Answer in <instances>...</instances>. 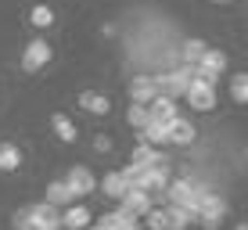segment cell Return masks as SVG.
<instances>
[{"mask_svg": "<svg viewBox=\"0 0 248 230\" xmlns=\"http://www.w3.org/2000/svg\"><path fill=\"white\" fill-rule=\"evenodd\" d=\"M212 4H227V0H212Z\"/></svg>", "mask_w": 248, "mask_h": 230, "instance_id": "cell-30", "label": "cell"}, {"mask_svg": "<svg viewBox=\"0 0 248 230\" xmlns=\"http://www.w3.org/2000/svg\"><path fill=\"white\" fill-rule=\"evenodd\" d=\"M202 194H209V191H205V187H198L194 180H169V187H166L169 205H180V209H191V212H198Z\"/></svg>", "mask_w": 248, "mask_h": 230, "instance_id": "cell-1", "label": "cell"}, {"mask_svg": "<svg viewBox=\"0 0 248 230\" xmlns=\"http://www.w3.org/2000/svg\"><path fill=\"white\" fill-rule=\"evenodd\" d=\"M184 101H187V105L194 108V112H212V108H216V87L194 76V83H191V87H187Z\"/></svg>", "mask_w": 248, "mask_h": 230, "instance_id": "cell-5", "label": "cell"}, {"mask_svg": "<svg viewBox=\"0 0 248 230\" xmlns=\"http://www.w3.org/2000/svg\"><path fill=\"white\" fill-rule=\"evenodd\" d=\"M47 205H54L58 212H62V209H68V205H76V198H72V191H68V187H65V180H50L47 184Z\"/></svg>", "mask_w": 248, "mask_h": 230, "instance_id": "cell-14", "label": "cell"}, {"mask_svg": "<svg viewBox=\"0 0 248 230\" xmlns=\"http://www.w3.org/2000/svg\"><path fill=\"white\" fill-rule=\"evenodd\" d=\"M65 187L72 191V198H83V194L97 191V176H93L87 166H72V169H68V176H65Z\"/></svg>", "mask_w": 248, "mask_h": 230, "instance_id": "cell-7", "label": "cell"}, {"mask_svg": "<svg viewBox=\"0 0 248 230\" xmlns=\"http://www.w3.org/2000/svg\"><path fill=\"white\" fill-rule=\"evenodd\" d=\"M97 187H101V191L108 194V198H115V201L123 198L126 191H130V187H126V180H123V176H119V169H112V173H108V176H105V180H101Z\"/></svg>", "mask_w": 248, "mask_h": 230, "instance_id": "cell-18", "label": "cell"}, {"mask_svg": "<svg viewBox=\"0 0 248 230\" xmlns=\"http://www.w3.org/2000/svg\"><path fill=\"white\" fill-rule=\"evenodd\" d=\"M93 148H97L101 155H108V151H112V137H108V133H97V137H93Z\"/></svg>", "mask_w": 248, "mask_h": 230, "instance_id": "cell-26", "label": "cell"}, {"mask_svg": "<svg viewBox=\"0 0 248 230\" xmlns=\"http://www.w3.org/2000/svg\"><path fill=\"white\" fill-rule=\"evenodd\" d=\"M25 216L32 219L36 227H44V230H62V212H58L54 205H47V201H36V205H25Z\"/></svg>", "mask_w": 248, "mask_h": 230, "instance_id": "cell-9", "label": "cell"}, {"mask_svg": "<svg viewBox=\"0 0 248 230\" xmlns=\"http://www.w3.org/2000/svg\"><path fill=\"white\" fill-rule=\"evenodd\" d=\"M223 219H227V201L219 198V194H202L198 212H194V223H202V227L216 230L219 223H223Z\"/></svg>", "mask_w": 248, "mask_h": 230, "instance_id": "cell-2", "label": "cell"}, {"mask_svg": "<svg viewBox=\"0 0 248 230\" xmlns=\"http://www.w3.org/2000/svg\"><path fill=\"white\" fill-rule=\"evenodd\" d=\"M130 97H133V105H151L158 97L155 76H137V79H130Z\"/></svg>", "mask_w": 248, "mask_h": 230, "instance_id": "cell-10", "label": "cell"}, {"mask_svg": "<svg viewBox=\"0 0 248 230\" xmlns=\"http://www.w3.org/2000/svg\"><path fill=\"white\" fill-rule=\"evenodd\" d=\"M123 230H144V227H140V223H126Z\"/></svg>", "mask_w": 248, "mask_h": 230, "instance_id": "cell-27", "label": "cell"}, {"mask_svg": "<svg viewBox=\"0 0 248 230\" xmlns=\"http://www.w3.org/2000/svg\"><path fill=\"white\" fill-rule=\"evenodd\" d=\"M50 130L58 133V140H62V144H76V140H79V130H76V123H72L68 115H62V112L50 115Z\"/></svg>", "mask_w": 248, "mask_h": 230, "instance_id": "cell-15", "label": "cell"}, {"mask_svg": "<svg viewBox=\"0 0 248 230\" xmlns=\"http://www.w3.org/2000/svg\"><path fill=\"white\" fill-rule=\"evenodd\" d=\"M151 209H155V201H151L144 191H133V187L123 194V198H119V212H123V216L130 219V223H140V219L148 216Z\"/></svg>", "mask_w": 248, "mask_h": 230, "instance_id": "cell-3", "label": "cell"}, {"mask_svg": "<svg viewBox=\"0 0 248 230\" xmlns=\"http://www.w3.org/2000/svg\"><path fill=\"white\" fill-rule=\"evenodd\" d=\"M234 230H248V227H245V223H237V227H234Z\"/></svg>", "mask_w": 248, "mask_h": 230, "instance_id": "cell-29", "label": "cell"}, {"mask_svg": "<svg viewBox=\"0 0 248 230\" xmlns=\"http://www.w3.org/2000/svg\"><path fill=\"white\" fill-rule=\"evenodd\" d=\"M126 119H130V126H133L137 133H140L144 126H148V108H144V105H133L130 112H126Z\"/></svg>", "mask_w": 248, "mask_h": 230, "instance_id": "cell-24", "label": "cell"}, {"mask_svg": "<svg viewBox=\"0 0 248 230\" xmlns=\"http://www.w3.org/2000/svg\"><path fill=\"white\" fill-rule=\"evenodd\" d=\"M0 169H4V173L22 169V148H18V144H11V140L0 144Z\"/></svg>", "mask_w": 248, "mask_h": 230, "instance_id": "cell-17", "label": "cell"}, {"mask_svg": "<svg viewBox=\"0 0 248 230\" xmlns=\"http://www.w3.org/2000/svg\"><path fill=\"white\" fill-rule=\"evenodd\" d=\"M62 230H83V227H90V205H68V209H62Z\"/></svg>", "mask_w": 248, "mask_h": 230, "instance_id": "cell-12", "label": "cell"}, {"mask_svg": "<svg viewBox=\"0 0 248 230\" xmlns=\"http://www.w3.org/2000/svg\"><path fill=\"white\" fill-rule=\"evenodd\" d=\"M90 230H108V227H101V223H93V227H90Z\"/></svg>", "mask_w": 248, "mask_h": 230, "instance_id": "cell-28", "label": "cell"}, {"mask_svg": "<svg viewBox=\"0 0 248 230\" xmlns=\"http://www.w3.org/2000/svg\"><path fill=\"white\" fill-rule=\"evenodd\" d=\"M205 50H209V47H205V40H184V47H180V61L194 69V65L202 61V54H205Z\"/></svg>", "mask_w": 248, "mask_h": 230, "instance_id": "cell-19", "label": "cell"}, {"mask_svg": "<svg viewBox=\"0 0 248 230\" xmlns=\"http://www.w3.org/2000/svg\"><path fill=\"white\" fill-rule=\"evenodd\" d=\"M15 230H44V227H36L29 216H25V209H18L15 212Z\"/></svg>", "mask_w": 248, "mask_h": 230, "instance_id": "cell-25", "label": "cell"}, {"mask_svg": "<svg viewBox=\"0 0 248 230\" xmlns=\"http://www.w3.org/2000/svg\"><path fill=\"white\" fill-rule=\"evenodd\" d=\"M140 223H148V230H169V216H166V209H151Z\"/></svg>", "mask_w": 248, "mask_h": 230, "instance_id": "cell-23", "label": "cell"}, {"mask_svg": "<svg viewBox=\"0 0 248 230\" xmlns=\"http://www.w3.org/2000/svg\"><path fill=\"white\" fill-rule=\"evenodd\" d=\"M194 137H198V133H194V126L187 123L184 115H176L173 123L166 126V144H173V148H191Z\"/></svg>", "mask_w": 248, "mask_h": 230, "instance_id": "cell-8", "label": "cell"}, {"mask_svg": "<svg viewBox=\"0 0 248 230\" xmlns=\"http://www.w3.org/2000/svg\"><path fill=\"white\" fill-rule=\"evenodd\" d=\"M144 108H148V123L151 126H169L176 115H180V112H176V105H173V101H166V97H155L151 105H144Z\"/></svg>", "mask_w": 248, "mask_h": 230, "instance_id": "cell-11", "label": "cell"}, {"mask_svg": "<svg viewBox=\"0 0 248 230\" xmlns=\"http://www.w3.org/2000/svg\"><path fill=\"white\" fill-rule=\"evenodd\" d=\"M166 216H169V230H187L194 223V212L191 209H180V205H169Z\"/></svg>", "mask_w": 248, "mask_h": 230, "instance_id": "cell-21", "label": "cell"}, {"mask_svg": "<svg viewBox=\"0 0 248 230\" xmlns=\"http://www.w3.org/2000/svg\"><path fill=\"white\" fill-rule=\"evenodd\" d=\"M50 58H54V50H50L47 40H29L22 50V72H40Z\"/></svg>", "mask_w": 248, "mask_h": 230, "instance_id": "cell-6", "label": "cell"}, {"mask_svg": "<svg viewBox=\"0 0 248 230\" xmlns=\"http://www.w3.org/2000/svg\"><path fill=\"white\" fill-rule=\"evenodd\" d=\"M166 155H162V151L158 148H151V144H137V148H133V158H130V166H140V169H151V166H166Z\"/></svg>", "mask_w": 248, "mask_h": 230, "instance_id": "cell-13", "label": "cell"}, {"mask_svg": "<svg viewBox=\"0 0 248 230\" xmlns=\"http://www.w3.org/2000/svg\"><path fill=\"white\" fill-rule=\"evenodd\" d=\"M227 65H230V61H227V54H223V50H212V47H209V50L202 54V61L194 65V76L216 87V79H219V76L227 72Z\"/></svg>", "mask_w": 248, "mask_h": 230, "instance_id": "cell-4", "label": "cell"}, {"mask_svg": "<svg viewBox=\"0 0 248 230\" xmlns=\"http://www.w3.org/2000/svg\"><path fill=\"white\" fill-rule=\"evenodd\" d=\"M79 105H83V112H90V115H108L112 112V101H108L105 93H93V90L79 93Z\"/></svg>", "mask_w": 248, "mask_h": 230, "instance_id": "cell-16", "label": "cell"}, {"mask_svg": "<svg viewBox=\"0 0 248 230\" xmlns=\"http://www.w3.org/2000/svg\"><path fill=\"white\" fill-rule=\"evenodd\" d=\"M29 25H32V29H50V25H54V7H47V4H32V11H29Z\"/></svg>", "mask_w": 248, "mask_h": 230, "instance_id": "cell-20", "label": "cell"}, {"mask_svg": "<svg viewBox=\"0 0 248 230\" xmlns=\"http://www.w3.org/2000/svg\"><path fill=\"white\" fill-rule=\"evenodd\" d=\"M230 97L237 101V105H248V76L237 72L234 79H230Z\"/></svg>", "mask_w": 248, "mask_h": 230, "instance_id": "cell-22", "label": "cell"}]
</instances>
